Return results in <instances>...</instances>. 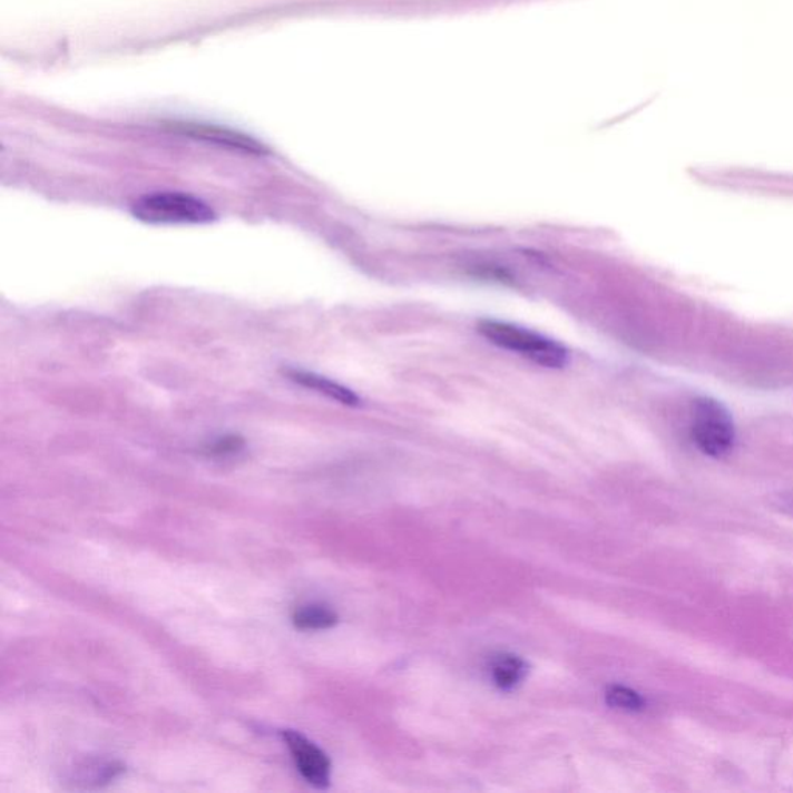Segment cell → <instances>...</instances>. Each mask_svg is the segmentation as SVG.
Returning <instances> with one entry per match:
<instances>
[{
    "label": "cell",
    "mask_w": 793,
    "mask_h": 793,
    "mask_svg": "<svg viewBox=\"0 0 793 793\" xmlns=\"http://www.w3.org/2000/svg\"><path fill=\"white\" fill-rule=\"evenodd\" d=\"M479 332L495 346L515 352L541 366L558 369L565 368L569 362V352L560 343L517 324L483 320L479 323Z\"/></svg>",
    "instance_id": "cell-1"
},
{
    "label": "cell",
    "mask_w": 793,
    "mask_h": 793,
    "mask_svg": "<svg viewBox=\"0 0 793 793\" xmlns=\"http://www.w3.org/2000/svg\"><path fill=\"white\" fill-rule=\"evenodd\" d=\"M135 219L154 225H197L216 219L212 206L185 193H156L138 198L133 206Z\"/></svg>",
    "instance_id": "cell-2"
},
{
    "label": "cell",
    "mask_w": 793,
    "mask_h": 793,
    "mask_svg": "<svg viewBox=\"0 0 793 793\" xmlns=\"http://www.w3.org/2000/svg\"><path fill=\"white\" fill-rule=\"evenodd\" d=\"M692 438L702 453L721 459L735 447V425L727 408L717 400H696L693 404Z\"/></svg>",
    "instance_id": "cell-3"
},
{
    "label": "cell",
    "mask_w": 793,
    "mask_h": 793,
    "mask_svg": "<svg viewBox=\"0 0 793 793\" xmlns=\"http://www.w3.org/2000/svg\"><path fill=\"white\" fill-rule=\"evenodd\" d=\"M284 741L287 747L291 748L293 760H295L297 771L304 776L312 786L326 789L331 781V761L326 753L311 743L307 737L287 730L284 732Z\"/></svg>",
    "instance_id": "cell-4"
},
{
    "label": "cell",
    "mask_w": 793,
    "mask_h": 793,
    "mask_svg": "<svg viewBox=\"0 0 793 793\" xmlns=\"http://www.w3.org/2000/svg\"><path fill=\"white\" fill-rule=\"evenodd\" d=\"M287 374L293 382L301 384V386L309 388V390L320 392V394L326 395L329 399L335 400V402L347 404V407H356V404H360L359 395H356L355 392L347 390L343 384L332 382V380L326 379V376L313 374V372L307 371H297V369L288 371Z\"/></svg>",
    "instance_id": "cell-5"
},
{
    "label": "cell",
    "mask_w": 793,
    "mask_h": 793,
    "mask_svg": "<svg viewBox=\"0 0 793 793\" xmlns=\"http://www.w3.org/2000/svg\"><path fill=\"white\" fill-rule=\"evenodd\" d=\"M490 674L496 687L510 692L526 679L527 664L521 657L502 654L491 662Z\"/></svg>",
    "instance_id": "cell-6"
},
{
    "label": "cell",
    "mask_w": 793,
    "mask_h": 793,
    "mask_svg": "<svg viewBox=\"0 0 793 793\" xmlns=\"http://www.w3.org/2000/svg\"><path fill=\"white\" fill-rule=\"evenodd\" d=\"M339 624V616L323 605H309L297 609L293 616V625L301 630H321L333 628Z\"/></svg>",
    "instance_id": "cell-7"
},
{
    "label": "cell",
    "mask_w": 793,
    "mask_h": 793,
    "mask_svg": "<svg viewBox=\"0 0 793 793\" xmlns=\"http://www.w3.org/2000/svg\"><path fill=\"white\" fill-rule=\"evenodd\" d=\"M606 701L610 707L624 709V712H642L645 708V699L634 689L621 687V685H613L606 692Z\"/></svg>",
    "instance_id": "cell-8"
},
{
    "label": "cell",
    "mask_w": 793,
    "mask_h": 793,
    "mask_svg": "<svg viewBox=\"0 0 793 793\" xmlns=\"http://www.w3.org/2000/svg\"><path fill=\"white\" fill-rule=\"evenodd\" d=\"M242 446H244V442H242V439L239 438H225L219 440V442L212 448V453L214 456L236 453V451L241 450Z\"/></svg>",
    "instance_id": "cell-9"
}]
</instances>
